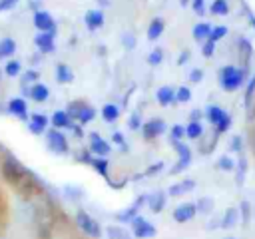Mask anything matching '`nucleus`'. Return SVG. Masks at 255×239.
Here are the masks:
<instances>
[{
	"label": "nucleus",
	"instance_id": "obj_1",
	"mask_svg": "<svg viewBox=\"0 0 255 239\" xmlns=\"http://www.w3.org/2000/svg\"><path fill=\"white\" fill-rule=\"evenodd\" d=\"M2 177L12 185L16 187L18 191L22 193H40L42 191V183L40 179L30 173L18 159L14 157H6L2 161Z\"/></svg>",
	"mask_w": 255,
	"mask_h": 239
},
{
	"label": "nucleus",
	"instance_id": "obj_2",
	"mask_svg": "<svg viewBox=\"0 0 255 239\" xmlns=\"http://www.w3.org/2000/svg\"><path fill=\"white\" fill-rule=\"evenodd\" d=\"M247 80V68H237V66H223L219 70V84L225 92H235L239 90Z\"/></svg>",
	"mask_w": 255,
	"mask_h": 239
},
{
	"label": "nucleus",
	"instance_id": "obj_3",
	"mask_svg": "<svg viewBox=\"0 0 255 239\" xmlns=\"http://www.w3.org/2000/svg\"><path fill=\"white\" fill-rule=\"evenodd\" d=\"M205 118H207V121L215 127L217 133H225V131L231 127V116H229L223 108H219V106H207Z\"/></svg>",
	"mask_w": 255,
	"mask_h": 239
},
{
	"label": "nucleus",
	"instance_id": "obj_4",
	"mask_svg": "<svg viewBox=\"0 0 255 239\" xmlns=\"http://www.w3.org/2000/svg\"><path fill=\"white\" fill-rule=\"evenodd\" d=\"M171 145H173V149L177 151V163L169 169V173L175 175V173H181L183 169L189 167V163H191V149H189L185 143H181L179 139H171Z\"/></svg>",
	"mask_w": 255,
	"mask_h": 239
},
{
	"label": "nucleus",
	"instance_id": "obj_5",
	"mask_svg": "<svg viewBox=\"0 0 255 239\" xmlns=\"http://www.w3.org/2000/svg\"><path fill=\"white\" fill-rule=\"evenodd\" d=\"M76 223H78V227H80L86 235H90V237H94V239H100V237H102V227H100V223H98L96 219H92L84 209H80V211L76 213Z\"/></svg>",
	"mask_w": 255,
	"mask_h": 239
},
{
	"label": "nucleus",
	"instance_id": "obj_6",
	"mask_svg": "<svg viewBox=\"0 0 255 239\" xmlns=\"http://www.w3.org/2000/svg\"><path fill=\"white\" fill-rule=\"evenodd\" d=\"M46 141H48V147L54 151V153H58V155H64V153H68L70 151V145H68V139L64 137V133L60 131V129H48V133H46Z\"/></svg>",
	"mask_w": 255,
	"mask_h": 239
},
{
	"label": "nucleus",
	"instance_id": "obj_7",
	"mask_svg": "<svg viewBox=\"0 0 255 239\" xmlns=\"http://www.w3.org/2000/svg\"><path fill=\"white\" fill-rule=\"evenodd\" d=\"M131 231H133V235L137 237V239H151V237H155V227H153V223H149L147 219H143V217H139V215H135L131 221Z\"/></svg>",
	"mask_w": 255,
	"mask_h": 239
},
{
	"label": "nucleus",
	"instance_id": "obj_8",
	"mask_svg": "<svg viewBox=\"0 0 255 239\" xmlns=\"http://www.w3.org/2000/svg\"><path fill=\"white\" fill-rule=\"evenodd\" d=\"M163 131H165V121L159 118H153V120H147L145 123H141V133L145 139H155Z\"/></svg>",
	"mask_w": 255,
	"mask_h": 239
},
{
	"label": "nucleus",
	"instance_id": "obj_9",
	"mask_svg": "<svg viewBox=\"0 0 255 239\" xmlns=\"http://www.w3.org/2000/svg\"><path fill=\"white\" fill-rule=\"evenodd\" d=\"M90 151H92V155H96V157H106V155L112 151V145H110L100 133L92 131V133H90Z\"/></svg>",
	"mask_w": 255,
	"mask_h": 239
},
{
	"label": "nucleus",
	"instance_id": "obj_10",
	"mask_svg": "<svg viewBox=\"0 0 255 239\" xmlns=\"http://www.w3.org/2000/svg\"><path fill=\"white\" fill-rule=\"evenodd\" d=\"M195 213H197L195 203L185 201V203H181V205H177L173 209V221L175 223H187V221H191L195 217Z\"/></svg>",
	"mask_w": 255,
	"mask_h": 239
},
{
	"label": "nucleus",
	"instance_id": "obj_11",
	"mask_svg": "<svg viewBox=\"0 0 255 239\" xmlns=\"http://www.w3.org/2000/svg\"><path fill=\"white\" fill-rule=\"evenodd\" d=\"M147 197H149V195H139V197L133 201L131 207H128V209H124V211H120V213H116V219H118L120 223H129V221L137 215V209H139L143 203H147Z\"/></svg>",
	"mask_w": 255,
	"mask_h": 239
},
{
	"label": "nucleus",
	"instance_id": "obj_12",
	"mask_svg": "<svg viewBox=\"0 0 255 239\" xmlns=\"http://www.w3.org/2000/svg\"><path fill=\"white\" fill-rule=\"evenodd\" d=\"M34 26H36L40 32H52V34H56L54 18H52L48 12H44V10H40V12L34 14Z\"/></svg>",
	"mask_w": 255,
	"mask_h": 239
},
{
	"label": "nucleus",
	"instance_id": "obj_13",
	"mask_svg": "<svg viewBox=\"0 0 255 239\" xmlns=\"http://www.w3.org/2000/svg\"><path fill=\"white\" fill-rule=\"evenodd\" d=\"M165 201H167V193L159 189V191H153V193L147 197V207H149L151 213H159V211H163Z\"/></svg>",
	"mask_w": 255,
	"mask_h": 239
},
{
	"label": "nucleus",
	"instance_id": "obj_14",
	"mask_svg": "<svg viewBox=\"0 0 255 239\" xmlns=\"http://www.w3.org/2000/svg\"><path fill=\"white\" fill-rule=\"evenodd\" d=\"M193 189H195V181H193V179H183V181H177V183L169 185L167 195L179 197V195H185V193H189V191H193Z\"/></svg>",
	"mask_w": 255,
	"mask_h": 239
},
{
	"label": "nucleus",
	"instance_id": "obj_15",
	"mask_svg": "<svg viewBox=\"0 0 255 239\" xmlns=\"http://www.w3.org/2000/svg\"><path fill=\"white\" fill-rule=\"evenodd\" d=\"M34 42H36V46L40 48V52H44V54H50V52H54V34L52 32H40L36 38H34Z\"/></svg>",
	"mask_w": 255,
	"mask_h": 239
},
{
	"label": "nucleus",
	"instance_id": "obj_16",
	"mask_svg": "<svg viewBox=\"0 0 255 239\" xmlns=\"http://www.w3.org/2000/svg\"><path fill=\"white\" fill-rule=\"evenodd\" d=\"M237 48H239V60H241V68L249 66V60L253 56V46L247 38H239L237 40Z\"/></svg>",
	"mask_w": 255,
	"mask_h": 239
},
{
	"label": "nucleus",
	"instance_id": "obj_17",
	"mask_svg": "<svg viewBox=\"0 0 255 239\" xmlns=\"http://www.w3.org/2000/svg\"><path fill=\"white\" fill-rule=\"evenodd\" d=\"M239 223V209L237 207H227L223 217L219 219V227L221 229H233Z\"/></svg>",
	"mask_w": 255,
	"mask_h": 239
},
{
	"label": "nucleus",
	"instance_id": "obj_18",
	"mask_svg": "<svg viewBox=\"0 0 255 239\" xmlns=\"http://www.w3.org/2000/svg\"><path fill=\"white\" fill-rule=\"evenodd\" d=\"M8 112L12 116H18L20 120H28V108H26V102L22 98H12L8 102Z\"/></svg>",
	"mask_w": 255,
	"mask_h": 239
},
{
	"label": "nucleus",
	"instance_id": "obj_19",
	"mask_svg": "<svg viewBox=\"0 0 255 239\" xmlns=\"http://www.w3.org/2000/svg\"><path fill=\"white\" fill-rule=\"evenodd\" d=\"M52 125L56 127V129H72L74 127V121H72V118H70V114L68 112H64V110H60V112H54V116H52Z\"/></svg>",
	"mask_w": 255,
	"mask_h": 239
},
{
	"label": "nucleus",
	"instance_id": "obj_20",
	"mask_svg": "<svg viewBox=\"0 0 255 239\" xmlns=\"http://www.w3.org/2000/svg\"><path fill=\"white\" fill-rule=\"evenodd\" d=\"M84 20H86L88 30H92V32L104 26V14H102V10H90V12H86Z\"/></svg>",
	"mask_w": 255,
	"mask_h": 239
},
{
	"label": "nucleus",
	"instance_id": "obj_21",
	"mask_svg": "<svg viewBox=\"0 0 255 239\" xmlns=\"http://www.w3.org/2000/svg\"><path fill=\"white\" fill-rule=\"evenodd\" d=\"M28 125H30V131H32V133L40 135V133H44V129L48 127V118L42 116V114H32Z\"/></svg>",
	"mask_w": 255,
	"mask_h": 239
},
{
	"label": "nucleus",
	"instance_id": "obj_22",
	"mask_svg": "<svg viewBox=\"0 0 255 239\" xmlns=\"http://www.w3.org/2000/svg\"><path fill=\"white\" fill-rule=\"evenodd\" d=\"M34 102H46L48 100V96H50V90H48V86H44V84H32V88L26 92Z\"/></svg>",
	"mask_w": 255,
	"mask_h": 239
},
{
	"label": "nucleus",
	"instance_id": "obj_23",
	"mask_svg": "<svg viewBox=\"0 0 255 239\" xmlns=\"http://www.w3.org/2000/svg\"><path fill=\"white\" fill-rule=\"evenodd\" d=\"M155 98H157L159 106H169V104H173V102H175V92H173V88H171V86H161V88L157 90Z\"/></svg>",
	"mask_w": 255,
	"mask_h": 239
},
{
	"label": "nucleus",
	"instance_id": "obj_24",
	"mask_svg": "<svg viewBox=\"0 0 255 239\" xmlns=\"http://www.w3.org/2000/svg\"><path fill=\"white\" fill-rule=\"evenodd\" d=\"M163 28H165V22L161 18H153L147 26V38L149 40H157L161 34H163Z\"/></svg>",
	"mask_w": 255,
	"mask_h": 239
},
{
	"label": "nucleus",
	"instance_id": "obj_25",
	"mask_svg": "<svg viewBox=\"0 0 255 239\" xmlns=\"http://www.w3.org/2000/svg\"><path fill=\"white\" fill-rule=\"evenodd\" d=\"M209 34H211V26L207 22H199V24L193 26V40H197L201 44L209 38Z\"/></svg>",
	"mask_w": 255,
	"mask_h": 239
},
{
	"label": "nucleus",
	"instance_id": "obj_26",
	"mask_svg": "<svg viewBox=\"0 0 255 239\" xmlns=\"http://www.w3.org/2000/svg\"><path fill=\"white\" fill-rule=\"evenodd\" d=\"M239 223L247 229L249 227V223H251V203L247 201V199H243L241 203H239Z\"/></svg>",
	"mask_w": 255,
	"mask_h": 239
},
{
	"label": "nucleus",
	"instance_id": "obj_27",
	"mask_svg": "<svg viewBox=\"0 0 255 239\" xmlns=\"http://www.w3.org/2000/svg\"><path fill=\"white\" fill-rule=\"evenodd\" d=\"M195 207H197V213H201V215H209L213 209H215V201H213V197H199L197 201H195Z\"/></svg>",
	"mask_w": 255,
	"mask_h": 239
},
{
	"label": "nucleus",
	"instance_id": "obj_28",
	"mask_svg": "<svg viewBox=\"0 0 255 239\" xmlns=\"http://www.w3.org/2000/svg\"><path fill=\"white\" fill-rule=\"evenodd\" d=\"M102 118H104L108 123L116 121V120L120 118V108H118L116 104H106V106L102 108Z\"/></svg>",
	"mask_w": 255,
	"mask_h": 239
},
{
	"label": "nucleus",
	"instance_id": "obj_29",
	"mask_svg": "<svg viewBox=\"0 0 255 239\" xmlns=\"http://www.w3.org/2000/svg\"><path fill=\"white\" fill-rule=\"evenodd\" d=\"M203 135V125H201V121H189L187 125H185V137H189V139H199Z\"/></svg>",
	"mask_w": 255,
	"mask_h": 239
},
{
	"label": "nucleus",
	"instance_id": "obj_30",
	"mask_svg": "<svg viewBox=\"0 0 255 239\" xmlns=\"http://www.w3.org/2000/svg\"><path fill=\"white\" fill-rule=\"evenodd\" d=\"M106 235H108V239H131V235L128 233V229H124L120 225H110L106 229Z\"/></svg>",
	"mask_w": 255,
	"mask_h": 239
},
{
	"label": "nucleus",
	"instance_id": "obj_31",
	"mask_svg": "<svg viewBox=\"0 0 255 239\" xmlns=\"http://www.w3.org/2000/svg\"><path fill=\"white\" fill-rule=\"evenodd\" d=\"M56 78H58L60 84H70V82L74 80V74H72V70H70L66 64H58V68H56Z\"/></svg>",
	"mask_w": 255,
	"mask_h": 239
},
{
	"label": "nucleus",
	"instance_id": "obj_32",
	"mask_svg": "<svg viewBox=\"0 0 255 239\" xmlns=\"http://www.w3.org/2000/svg\"><path fill=\"white\" fill-rule=\"evenodd\" d=\"M235 171H237V175H235V183H237V185H243V181H245V173H247V159H245L243 155H239V159H237V163H235Z\"/></svg>",
	"mask_w": 255,
	"mask_h": 239
},
{
	"label": "nucleus",
	"instance_id": "obj_33",
	"mask_svg": "<svg viewBox=\"0 0 255 239\" xmlns=\"http://www.w3.org/2000/svg\"><path fill=\"white\" fill-rule=\"evenodd\" d=\"M14 52H16V42L12 38H2L0 40V60L12 56Z\"/></svg>",
	"mask_w": 255,
	"mask_h": 239
},
{
	"label": "nucleus",
	"instance_id": "obj_34",
	"mask_svg": "<svg viewBox=\"0 0 255 239\" xmlns=\"http://www.w3.org/2000/svg\"><path fill=\"white\" fill-rule=\"evenodd\" d=\"M209 12H211L213 16H227V14H229V4H227V0H213Z\"/></svg>",
	"mask_w": 255,
	"mask_h": 239
},
{
	"label": "nucleus",
	"instance_id": "obj_35",
	"mask_svg": "<svg viewBox=\"0 0 255 239\" xmlns=\"http://www.w3.org/2000/svg\"><path fill=\"white\" fill-rule=\"evenodd\" d=\"M90 165H92L102 177L108 179V159H106V157H96V155H94L92 161H90Z\"/></svg>",
	"mask_w": 255,
	"mask_h": 239
},
{
	"label": "nucleus",
	"instance_id": "obj_36",
	"mask_svg": "<svg viewBox=\"0 0 255 239\" xmlns=\"http://www.w3.org/2000/svg\"><path fill=\"white\" fill-rule=\"evenodd\" d=\"M217 167H219L221 171H233V169H235V159L225 153V155H221V157L217 159Z\"/></svg>",
	"mask_w": 255,
	"mask_h": 239
},
{
	"label": "nucleus",
	"instance_id": "obj_37",
	"mask_svg": "<svg viewBox=\"0 0 255 239\" xmlns=\"http://www.w3.org/2000/svg\"><path fill=\"white\" fill-rule=\"evenodd\" d=\"M253 96H255V76H251V80L247 82V88H245V98H243L245 108H249V106H251Z\"/></svg>",
	"mask_w": 255,
	"mask_h": 239
},
{
	"label": "nucleus",
	"instance_id": "obj_38",
	"mask_svg": "<svg viewBox=\"0 0 255 239\" xmlns=\"http://www.w3.org/2000/svg\"><path fill=\"white\" fill-rule=\"evenodd\" d=\"M4 72H6V76L16 78V76L22 72V66H20V62H18V60H10V62L6 64V68H4Z\"/></svg>",
	"mask_w": 255,
	"mask_h": 239
},
{
	"label": "nucleus",
	"instance_id": "obj_39",
	"mask_svg": "<svg viewBox=\"0 0 255 239\" xmlns=\"http://www.w3.org/2000/svg\"><path fill=\"white\" fill-rule=\"evenodd\" d=\"M189 100H191V90H189L187 86H181V88L175 90V102L185 104V102H189Z\"/></svg>",
	"mask_w": 255,
	"mask_h": 239
},
{
	"label": "nucleus",
	"instance_id": "obj_40",
	"mask_svg": "<svg viewBox=\"0 0 255 239\" xmlns=\"http://www.w3.org/2000/svg\"><path fill=\"white\" fill-rule=\"evenodd\" d=\"M94 118H96V110H94V108H90V106H86V108L80 112L78 121H80V123H88V121H92Z\"/></svg>",
	"mask_w": 255,
	"mask_h": 239
},
{
	"label": "nucleus",
	"instance_id": "obj_41",
	"mask_svg": "<svg viewBox=\"0 0 255 239\" xmlns=\"http://www.w3.org/2000/svg\"><path fill=\"white\" fill-rule=\"evenodd\" d=\"M225 36H227V28H225V26H215V28H211V34H209L207 40H211V42H219V40L225 38Z\"/></svg>",
	"mask_w": 255,
	"mask_h": 239
},
{
	"label": "nucleus",
	"instance_id": "obj_42",
	"mask_svg": "<svg viewBox=\"0 0 255 239\" xmlns=\"http://www.w3.org/2000/svg\"><path fill=\"white\" fill-rule=\"evenodd\" d=\"M241 149H243V139H241V135H233L231 141H229V151H231V153H241Z\"/></svg>",
	"mask_w": 255,
	"mask_h": 239
},
{
	"label": "nucleus",
	"instance_id": "obj_43",
	"mask_svg": "<svg viewBox=\"0 0 255 239\" xmlns=\"http://www.w3.org/2000/svg\"><path fill=\"white\" fill-rule=\"evenodd\" d=\"M161 60H163V52L159 50V48H155L149 56H147V64H151V66H157V64H161Z\"/></svg>",
	"mask_w": 255,
	"mask_h": 239
},
{
	"label": "nucleus",
	"instance_id": "obj_44",
	"mask_svg": "<svg viewBox=\"0 0 255 239\" xmlns=\"http://www.w3.org/2000/svg\"><path fill=\"white\" fill-rule=\"evenodd\" d=\"M213 52H215V42L205 40V42H203V46H201V54H203L205 58H211V56H213Z\"/></svg>",
	"mask_w": 255,
	"mask_h": 239
},
{
	"label": "nucleus",
	"instance_id": "obj_45",
	"mask_svg": "<svg viewBox=\"0 0 255 239\" xmlns=\"http://www.w3.org/2000/svg\"><path fill=\"white\" fill-rule=\"evenodd\" d=\"M183 135H185V125H181V123L171 125V139H179L181 141Z\"/></svg>",
	"mask_w": 255,
	"mask_h": 239
},
{
	"label": "nucleus",
	"instance_id": "obj_46",
	"mask_svg": "<svg viewBox=\"0 0 255 239\" xmlns=\"http://www.w3.org/2000/svg\"><path fill=\"white\" fill-rule=\"evenodd\" d=\"M163 169V161H155L153 165H149L145 171H143V175H147V177H153L155 173H159Z\"/></svg>",
	"mask_w": 255,
	"mask_h": 239
},
{
	"label": "nucleus",
	"instance_id": "obj_47",
	"mask_svg": "<svg viewBox=\"0 0 255 239\" xmlns=\"http://www.w3.org/2000/svg\"><path fill=\"white\" fill-rule=\"evenodd\" d=\"M128 127H129V129H141V120H139L137 114H131V116H129V120H128Z\"/></svg>",
	"mask_w": 255,
	"mask_h": 239
},
{
	"label": "nucleus",
	"instance_id": "obj_48",
	"mask_svg": "<svg viewBox=\"0 0 255 239\" xmlns=\"http://www.w3.org/2000/svg\"><path fill=\"white\" fill-rule=\"evenodd\" d=\"M191 8H193L195 14L203 16L205 14V0H191Z\"/></svg>",
	"mask_w": 255,
	"mask_h": 239
},
{
	"label": "nucleus",
	"instance_id": "obj_49",
	"mask_svg": "<svg viewBox=\"0 0 255 239\" xmlns=\"http://www.w3.org/2000/svg\"><path fill=\"white\" fill-rule=\"evenodd\" d=\"M189 80H191L193 84H199V82L203 80V70H201V68H193V70L189 72Z\"/></svg>",
	"mask_w": 255,
	"mask_h": 239
},
{
	"label": "nucleus",
	"instance_id": "obj_50",
	"mask_svg": "<svg viewBox=\"0 0 255 239\" xmlns=\"http://www.w3.org/2000/svg\"><path fill=\"white\" fill-rule=\"evenodd\" d=\"M92 157H94V155H92V151H90V149H84V151H80V153L76 155V159H78V161H82V163H90V161H92Z\"/></svg>",
	"mask_w": 255,
	"mask_h": 239
},
{
	"label": "nucleus",
	"instance_id": "obj_51",
	"mask_svg": "<svg viewBox=\"0 0 255 239\" xmlns=\"http://www.w3.org/2000/svg\"><path fill=\"white\" fill-rule=\"evenodd\" d=\"M38 80V72H34V70H28L24 76H22V82L24 84H30V82H36Z\"/></svg>",
	"mask_w": 255,
	"mask_h": 239
},
{
	"label": "nucleus",
	"instance_id": "obj_52",
	"mask_svg": "<svg viewBox=\"0 0 255 239\" xmlns=\"http://www.w3.org/2000/svg\"><path fill=\"white\" fill-rule=\"evenodd\" d=\"M16 2H18V0H0V12L14 8V6H16Z\"/></svg>",
	"mask_w": 255,
	"mask_h": 239
},
{
	"label": "nucleus",
	"instance_id": "obj_53",
	"mask_svg": "<svg viewBox=\"0 0 255 239\" xmlns=\"http://www.w3.org/2000/svg\"><path fill=\"white\" fill-rule=\"evenodd\" d=\"M124 46H126V48H129V50L135 46V40H133V36H131V34H126V36H124Z\"/></svg>",
	"mask_w": 255,
	"mask_h": 239
},
{
	"label": "nucleus",
	"instance_id": "obj_54",
	"mask_svg": "<svg viewBox=\"0 0 255 239\" xmlns=\"http://www.w3.org/2000/svg\"><path fill=\"white\" fill-rule=\"evenodd\" d=\"M201 116H203V112H201V110H193V112L189 114V121H199V120H201Z\"/></svg>",
	"mask_w": 255,
	"mask_h": 239
},
{
	"label": "nucleus",
	"instance_id": "obj_55",
	"mask_svg": "<svg viewBox=\"0 0 255 239\" xmlns=\"http://www.w3.org/2000/svg\"><path fill=\"white\" fill-rule=\"evenodd\" d=\"M187 60H189V50H185V52H181V56L177 58V64H179V66H183V64H185Z\"/></svg>",
	"mask_w": 255,
	"mask_h": 239
},
{
	"label": "nucleus",
	"instance_id": "obj_56",
	"mask_svg": "<svg viewBox=\"0 0 255 239\" xmlns=\"http://www.w3.org/2000/svg\"><path fill=\"white\" fill-rule=\"evenodd\" d=\"M112 139H114V141H116V143H120V145H122V147H126V145H124V143H126V141H124V135H122V133H120V131H116V133H114V135H112Z\"/></svg>",
	"mask_w": 255,
	"mask_h": 239
},
{
	"label": "nucleus",
	"instance_id": "obj_57",
	"mask_svg": "<svg viewBox=\"0 0 255 239\" xmlns=\"http://www.w3.org/2000/svg\"><path fill=\"white\" fill-rule=\"evenodd\" d=\"M217 227H219V219H211V221H209V225H207V229H209V231H213V229H217Z\"/></svg>",
	"mask_w": 255,
	"mask_h": 239
},
{
	"label": "nucleus",
	"instance_id": "obj_58",
	"mask_svg": "<svg viewBox=\"0 0 255 239\" xmlns=\"http://www.w3.org/2000/svg\"><path fill=\"white\" fill-rule=\"evenodd\" d=\"M72 129H74V135H76V137H82V135H84V131H82V127H80V125H74Z\"/></svg>",
	"mask_w": 255,
	"mask_h": 239
},
{
	"label": "nucleus",
	"instance_id": "obj_59",
	"mask_svg": "<svg viewBox=\"0 0 255 239\" xmlns=\"http://www.w3.org/2000/svg\"><path fill=\"white\" fill-rule=\"evenodd\" d=\"M251 26L255 28V16H251Z\"/></svg>",
	"mask_w": 255,
	"mask_h": 239
},
{
	"label": "nucleus",
	"instance_id": "obj_60",
	"mask_svg": "<svg viewBox=\"0 0 255 239\" xmlns=\"http://www.w3.org/2000/svg\"><path fill=\"white\" fill-rule=\"evenodd\" d=\"M187 2H189V0H181V6H185V4H187Z\"/></svg>",
	"mask_w": 255,
	"mask_h": 239
},
{
	"label": "nucleus",
	"instance_id": "obj_61",
	"mask_svg": "<svg viewBox=\"0 0 255 239\" xmlns=\"http://www.w3.org/2000/svg\"><path fill=\"white\" fill-rule=\"evenodd\" d=\"M225 239H235V237H225Z\"/></svg>",
	"mask_w": 255,
	"mask_h": 239
}]
</instances>
